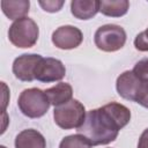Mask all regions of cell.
<instances>
[{
	"mask_svg": "<svg viewBox=\"0 0 148 148\" xmlns=\"http://www.w3.org/2000/svg\"><path fill=\"white\" fill-rule=\"evenodd\" d=\"M131 120V111L124 104L111 102L87 112L77 133L83 135L91 146L108 145L114 141L119 131Z\"/></svg>",
	"mask_w": 148,
	"mask_h": 148,
	"instance_id": "cell-1",
	"label": "cell"
},
{
	"mask_svg": "<svg viewBox=\"0 0 148 148\" xmlns=\"http://www.w3.org/2000/svg\"><path fill=\"white\" fill-rule=\"evenodd\" d=\"M39 29L37 23L30 17H22L12 23L8 30L9 42L21 49L32 47L38 39Z\"/></svg>",
	"mask_w": 148,
	"mask_h": 148,
	"instance_id": "cell-2",
	"label": "cell"
},
{
	"mask_svg": "<svg viewBox=\"0 0 148 148\" xmlns=\"http://www.w3.org/2000/svg\"><path fill=\"white\" fill-rule=\"evenodd\" d=\"M17 105L24 116L29 118H40L47 112L51 104L45 91L38 88H29L20 94Z\"/></svg>",
	"mask_w": 148,
	"mask_h": 148,
	"instance_id": "cell-3",
	"label": "cell"
},
{
	"mask_svg": "<svg viewBox=\"0 0 148 148\" xmlns=\"http://www.w3.org/2000/svg\"><path fill=\"white\" fill-rule=\"evenodd\" d=\"M86 109L77 99H71L69 102L56 106L53 110V118L56 124L62 130L79 128L86 118Z\"/></svg>",
	"mask_w": 148,
	"mask_h": 148,
	"instance_id": "cell-4",
	"label": "cell"
},
{
	"mask_svg": "<svg viewBox=\"0 0 148 148\" xmlns=\"http://www.w3.org/2000/svg\"><path fill=\"white\" fill-rule=\"evenodd\" d=\"M94 42L98 50L104 52H114L125 45L126 32L120 25L105 24L96 30Z\"/></svg>",
	"mask_w": 148,
	"mask_h": 148,
	"instance_id": "cell-5",
	"label": "cell"
},
{
	"mask_svg": "<svg viewBox=\"0 0 148 148\" xmlns=\"http://www.w3.org/2000/svg\"><path fill=\"white\" fill-rule=\"evenodd\" d=\"M66 75V68L64 64L56 58H42L37 65L35 77L40 82H54L60 81Z\"/></svg>",
	"mask_w": 148,
	"mask_h": 148,
	"instance_id": "cell-6",
	"label": "cell"
},
{
	"mask_svg": "<svg viewBox=\"0 0 148 148\" xmlns=\"http://www.w3.org/2000/svg\"><path fill=\"white\" fill-rule=\"evenodd\" d=\"M83 40L82 31L74 25H61L52 34V43L61 50L77 47Z\"/></svg>",
	"mask_w": 148,
	"mask_h": 148,
	"instance_id": "cell-7",
	"label": "cell"
},
{
	"mask_svg": "<svg viewBox=\"0 0 148 148\" xmlns=\"http://www.w3.org/2000/svg\"><path fill=\"white\" fill-rule=\"evenodd\" d=\"M143 81H141L132 71H125L116 81V89L120 97L127 101L136 102Z\"/></svg>",
	"mask_w": 148,
	"mask_h": 148,
	"instance_id": "cell-8",
	"label": "cell"
},
{
	"mask_svg": "<svg viewBox=\"0 0 148 148\" xmlns=\"http://www.w3.org/2000/svg\"><path fill=\"white\" fill-rule=\"evenodd\" d=\"M42 56L39 54H22L17 57L13 62V73L15 77H17L21 81L31 82L36 80L35 73L37 65L42 60Z\"/></svg>",
	"mask_w": 148,
	"mask_h": 148,
	"instance_id": "cell-9",
	"label": "cell"
},
{
	"mask_svg": "<svg viewBox=\"0 0 148 148\" xmlns=\"http://www.w3.org/2000/svg\"><path fill=\"white\" fill-rule=\"evenodd\" d=\"M15 148H46L45 138L34 128L21 131L15 138Z\"/></svg>",
	"mask_w": 148,
	"mask_h": 148,
	"instance_id": "cell-10",
	"label": "cell"
},
{
	"mask_svg": "<svg viewBox=\"0 0 148 148\" xmlns=\"http://www.w3.org/2000/svg\"><path fill=\"white\" fill-rule=\"evenodd\" d=\"M72 14L80 20H89L99 12L98 0H73L71 2Z\"/></svg>",
	"mask_w": 148,
	"mask_h": 148,
	"instance_id": "cell-11",
	"label": "cell"
},
{
	"mask_svg": "<svg viewBox=\"0 0 148 148\" xmlns=\"http://www.w3.org/2000/svg\"><path fill=\"white\" fill-rule=\"evenodd\" d=\"M45 94L50 101V104L54 105V108H56V106L65 104L72 99L73 88L67 82H60V83L56 84L54 87L46 89Z\"/></svg>",
	"mask_w": 148,
	"mask_h": 148,
	"instance_id": "cell-12",
	"label": "cell"
},
{
	"mask_svg": "<svg viewBox=\"0 0 148 148\" xmlns=\"http://www.w3.org/2000/svg\"><path fill=\"white\" fill-rule=\"evenodd\" d=\"M1 9L3 14L9 20H18L22 17H25V15L29 13L30 2L29 0H2L0 2Z\"/></svg>",
	"mask_w": 148,
	"mask_h": 148,
	"instance_id": "cell-13",
	"label": "cell"
},
{
	"mask_svg": "<svg viewBox=\"0 0 148 148\" xmlns=\"http://www.w3.org/2000/svg\"><path fill=\"white\" fill-rule=\"evenodd\" d=\"M130 2L127 0H102L99 1V12L105 16L120 17L128 10Z\"/></svg>",
	"mask_w": 148,
	"mask_h": 148,
	"instance_id": "cell-14",
	"label": "cell"
},
{
	"mask_svg": "<svg viewBox=\"0 0 148 148\" xmlns=\"http://www.w3.org/2000/svg\"><path fill=\"white\" fill-rule=\"evenodd\" d=\"M59 148H91V143L81 134H72L65 136L59 145Z\"/></svg>",
	"mask_w": 148,
	"mask_h": 148,
	"instance_id": "cell-15",
	"label": "cell"
},
{
	"mask_svg": "<svg viewBox=\"0 0 148 148\" xmlns=\"http://www.w3.org/2000/svg\"><path fill=\"white\" fill-rule=\"evenodd\" d=\"M141 81L148 82V58H143L139 60L132 71Z\"/></svg>",
	"mask_w": 148,
	"mask_h": 148,
	"instance_id": "cell-16",
	"label": "cell"
},
{
	"mask_svg": "<svg viewBox=\"0 0 148 148\" xmlns=\"http://www.w3.org/2000/svg\"><path fill=\"white\" fill-rule=\"evenodd\" d=\"M134 46L138 51H141V52L148 51V28L136 35L134 39Z\"/></svg>",
	"mask_w": 148,
	"mask_h": 148,
	"instance_id": "cell-17",
	"label": "cell"
},
{
	"mask_svg": "<svg viewBox=\"0 0 148 148\" xmlns=\"http://www.w3.org/2000/svg\"><path fill=\"white\" fill-rule=\"evenodd\" d=\"M39 6L45 10V12H49V13H56V12H59L61 9V7L64 6V1L60 0V1H57V0H47V1H38Z\"/></svg>",
	"mask_w": 148,
	"mask_h": 148,
	"instance_id": "cell-18",
	"label": "cell"
},
{
	"mask_svg": "<svg viewBox=\"0 0 148 148\" xmlns=\"http://www.w3.org/2000/svg\"><path fill=\"white\" fill-rule=\"evenodd\" d=\"M136 103L142 105L143 108L148 109V82H146V81H143V83H142L140 94L136 98Z\"/></svg>",
	"mask_w": 148,
	"mask_h": 148,
	"instance_id": "cell-19",
	"label": "cell"
},
{
	"mask_svg": "<svg viewBox=\"0 0 148 148\" xmlns=\"http://www.w3.org/2000/svg\"><path fill=\"white\" fill-rule=\"evenodd\" d=\"M138 148H148V128H146L142 134L140 135L139 142H138Z\"/></svg>",
	"mask_w": 148,
	"mask_h": 148,
	"instance_id": "cell-20",
	"label": "cell"
},
{
	"mask_svg": "<svg viewBox=\"0 0 148 148\" xmlns=\"http://www.w3.org/2000/svg\"><path fill=\"white\" fill-rule=\"evenodd\" d=\"M0 148H6V147H5V146H1V147H0Z\"/></svg>",
	"mask_w": 148,
	"mask_h": 148,
	"instance_id": "cell-21",
	"label": "cell"
}]
</instances>
